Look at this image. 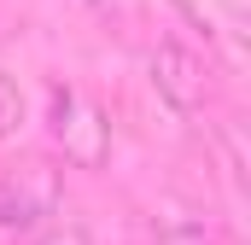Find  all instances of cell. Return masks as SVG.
Returning a JSON list of instances; mask_svg holds the SVG:
<instances>
[{
    "label": "cell",
    "instance_id": "1",
    "mask_svg": "<svg viewBox=\"0 0 251 245\" xmlns=\"http://www.w3.org/2000/svg\"><path fill=\"white\" fill-rule=\"evenodd\" d=\"M47 128H53V140H59L64 164H76V170H105V158H111V122H105V111H100L82 88H70V82H53V88H47Z\"/></svg>",
    "mask_w": 251,
    "mask_h": 245
},
{
    "label": "cell",
    "instance_id": "2",
    "mask_svg": "<svg viewBox=\"0 0 251 245\" xmlns=\"http://www.w3.org/2000/svg\"><path fill=\"white\" fill-rule=\"evenodd\" d=\"M59 204H64V181H59L53 164H18V170H0V228H6V234H29V228H41Z\"/></svg>",
    "mask_w": 251,
    "mask_h": 245
},
{
    "label": "cell",
    "instance_id": "3",
    "mask_svg": "<svg viewBox=\"0 0 251 245\" xmlns=\"http://www.w3.org/2000/svg\"><path fill=\"white\" fill-rule=\"evenodd\" d=\"M146 76H152L158 99L170 111H181V117H193V111L210 105V59L193 53L187 41H158L152 59H146Z\"/></svg>",
    "mask_w": 251,
    "mask_h": 245
},
{
    "label": "cell",
    "instance_id": "4",
    "mask_svg": "<svg viewBox=\"0 0 251 245\" xmlns=\"http://www.w3.org/2000/svg\"><path fill=\"white\" fill-rule=\"evenodd\" d=\"M187 29H199L228 64H246V47H251V0H170Z\"/></svg>",
    "mask_w": 251,
    "mask_h": 245
},
{
    "label": "cell",
    "instance_id": "5",
    "mask_svg": "<svg viewBox=\"0 0 251 245\" xmlns=\"http://www.w3.org/2000/svg\"><path fill=\"white\" fill-rule=\"evenodd\" d=\"M152 240L158 245H216L210 228H204V216H193V210H164L152 222Z\"/></svg>",
    "mask_w": 251,
    "mask_h": 245
},
{
    "label": "cell",
    "instance_id": "6",
    "mask_svg": "<svg viewBox=\"0 0 251 245\" xmlns=\"http://www.w3.org/2000/svg\"><path fill=\"white\" fill-rule=\"evenodd\" d=\"M18 128H24V88L0 70V146L18 140Z\"/></svg>",
    "mask_w": 251,
    "mask_h": 245
},
{
    "label": "cell",
    "instance_id": "7",
    "mask_svg": "<svg viewBox=\"0 0 251 245\" xmlns=\"http://www.w3.org/2000/svg\"><path fill=\"white\" fill-rule=\"evenodd\" d=\"M35 245H94V240H88V234H82L76 222H64V228H47V234H41Z\"/></svg>",
    "mask_w": 251,
    "mask_h": 245
},
{
    "label": "cell",
    "instance_id": "8",
    "mask_svg": "<svg viewBox=\"0 0 251 245\" xmlns=\"http://www.w3.org/2000/svg\"><path fill=\"white\" fill-rule=\"evenodd\" d=\"M94 6H105V0H94Z\"/></svg>",
    "mask_w": 251,
    "mask_h": 245
}]
</instances>
